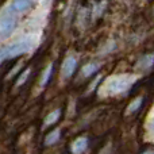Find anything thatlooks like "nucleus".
<instances>
[{
  "instance_id": "obj_1",
  "label": "nucleus",
  "mask_w": 154,
  "mask_h": 154,
  "mask_svg": "<svg viewBox=\"0 0 154 154\" xmlns=\"http://www.w3.org/2000/svg\"><path fill=\"white\" fill-rule=\"evenodd\" d=\"M135 77L128 76V75H120V76H114L108 79L104 84V89L111 95H118V93H123L133 85Z\"/></svg>"
},
{
  "instance_id": "obj_2",
  "label": "nucleus",
  "mask_w": 154,
  "mask_h": 154,
  "mask_svg": "<svg viewBox=\"0 0 154 154\" xmlns=\"http://www.w3.org/2000/svg\"><path fill=\"white\" fill-rule=\"evenodd\" d=\"M32 48V43L30 39H23L19 41V42H15L12 45L7 46V48H3L2 50V61L4 62L5 60H11L15 58V57H19L24 53H29Z\"/></svg>"
},
{
  "instance_id": "obj_3",
  "label": "nucleus",
  "mask_w": 154,
  "mask_h": 154,
  "mask_svg": "<svg viewBox=\"0 0 154 154\" xmlns=\"http://www.w3.org/2000/svg\"><path fill=\"white\" fill-rule=\"evenodd\" d=\"M16 27V19L14 16H3L2 18V26H0V32H2V39L4 41L7 37L12 34V31Z\"/></svg>"
},
{
  "instance_id": "obj_4",
  "label": "nucleus",
  "mask_w": 154,
  "mask_h": 154,
  "mask_svg": "<svg viewBox=\"0 0 154 154\" xmlns=\"http://www.w3.org/2000/svg\"><path fill=\"white\" fill-rule=\"evenodd\" d=\"M77 66V58L75 56H68L64 60V64H62L61 72H62V77L64 79H70L73 76Z\"/></svg>"
},
{
  "instance_id": "obj_5",
  "label": "nucleus",
  "mask_w": 154,
  "mask_h": 154,
  "mask_svg": "<svg viewBox=\"0 0 154 154\" xmlns=\"http://www.w3.org/2000/svg\"><path fill=\"white\" fill-rule=\"evenodd\" d=\"M153 65H154V54H145V56L138 58L135 69L139 70V72H147L149 69H152Z\"/></svg>"
},
{
  "instance_id": "obj_6",
  "label": "nucleus",
  "mask_w": 154,
  "mask_h": 154,
  "mask_svg": "<svg viewBox=\"0 0 154 154\" xmlns=\"http://www.w3.org/2000/svg\"><path fill=\"white\" fill-rule=\"evenodd\" d=\"M31 7H32V0H12V3L10 5V11L11 12L20 14Z\"/></svg>"
},
{
  "instance_id": "obj_7",
  "label": "nucleus",
  "mask_w": 154,
  "mask_h": 154,
  "mask_svg": "<svg viewBox=\"0 0 154 154\" xmlns=\"http://www.w3.org/2000/svg\"><path fill=\"white\" fill-rule=\"evenodd\" d=\"M88 147V138L85 137H80L72 143V153L73 154H81L85 152V149Z\"/></svg>"
},
{
  "instance_id": "obj_8",
  "label": "nucleus",
  "mask_w": 154,
  "mask_h": 154,
  "mask_svg": "<svg viewBox=\"0 0 154 154\" xmlns=\"http://www.w3.org/2000/svg\"><path fill=\"white\" fill-rule=\"evenodd\" d=\"M100 66L101 65L99 64V62H88V64H85L84 66H82L81 75L84 77H91L92 75H95L99 69H100Z\"/></svg>"
},
{
  "instance_id": "obj_9",
  "label": "nucleus",
  "mask_w": 154,
  "mask_h": 154,
  "mask_svg": "<svg viewBox=\"0 0 154 154\" xmlns=\"http://www.w3.org/2000/svg\"><path fill=\"white\" fill-rule=\"evenodd\" d=\"M60 116H61V109H60V108H57V109H54V111H51L50 114H49L48 116L45 118V122H43V127H48V126L54 125V123H56L57 120L60 119Z\"/></svg>"
},
{
  "instance_id": "obj_10",
  "label": "nucleus",
  "mask_w": 154,
  "mask_h": 154,
  "mask_svg": "<svg viewBox=\"0 0 154 154\" xmlns=\"http://www.w3.org/2000/svg\"><path fill=\"white\" fill-rule=\"evenodd\" d=\"M142 103H143V97H142V96H139V97L134 99V100L131 101L130 104H128L127 109H126V115H131V114H135V112L138 111L139 108H141Z\"/></svg>"
},
{
  "instance_id": "obj_11",
  "label": "nucleus",
  "mask_w": 154,
  "mask_h": 154,
  "mask_svg": "<svg viewBox=\"0 0 154 154\" xmlns=\"http://www.w3.org/2000/svg\"><path fill=\"white\" fill-rule=\"evenodd\" d=\"M51 73H53V64H49L48 66H46V69L43 70L42 77H41V81H39V85L42 88L48 85L49 80H50V77H51Z\"/></svg>"
},
{
  "instance_id": "obj_12",
  "label": "nucleus",
  "mask_w": 154,
  "mask_h": 154,
  "mask_svg": "<svg viewBox=\"0 0 154 154\" xmlns=\"http://www.w3.org/2000/svg\"><path fill=\"white\" fill-rule=\"evenodd\" d=\"M60 137H61V130L60 128H56V130H53L51 133H49L48 135H46V138H45V145H53V143H56L57 141L60 139Z\"/></svg>"
},
{
  "instance_id": "obj_13",
  "label": "nucleus",
  "mask_w": 154,
  "mask_h": 154,
  "mask_svg": "<svg viewBox=\"0 0 154 154\" xmlns=\"http://www.w3.org/2000/svg\"><path fill=\"white\" fill-rule=\"evenodd\" d=\"M29 73H30V69L27 68V69H24L23 72L19 75L18 77V80H16V87H20V85H23L24 82H26V80H27V77H29Z\"/></svg>"
},
{
  "instance_id": "obj_14",
  "label": "nucleus",
  "mask_w": 154,
  "mask_h": 154,
  "mask_svg": "<svg viewBox=\"0 0 154 154\" xmlns=\"http://www.w3.org/2000/svg\"><path fill=\"white\" fill-rule=\"evenodd\" d=\"M141 154H154V149H147V150H145V152L141 153Z\"/></svg>"
},
{
  "instance_id": "obj_15",
  "label": "nucleus",
  "mask_w": 154,
  "mask_h": 154,
  "mask_svg": "<svg viewBox=\"0 0 154 154\" xmlns=\"http://www.w3.org/2000/svg\"><path fill=\"white\" fill-rule=\"evenodd\" d=\"M150 130L154 133V116H153V119H152V122H150Z\"/></svg>"
}]
</instances>
